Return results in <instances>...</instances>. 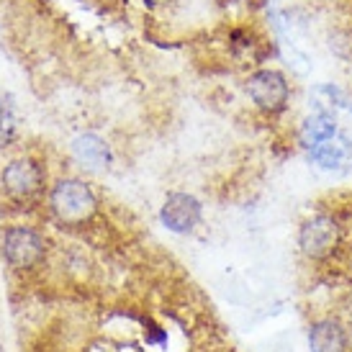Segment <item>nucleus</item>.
I'll use <instances>...</instances> for the list:
<instances>
[{
  "instance_id": "nucleus-1",
  "label": "nucleus",
  "mask_w": 352,
  "mask_h": 352,
  "mask_svg": "<svg viewBox=\"0 0 352 352\" xmlns=\"http://www.w3.org/2000/svg\"><path fill=\"white\" fill-rule=\"evenodd\" d=\"M52 208L59 221L65 224H82L96 214V196L80 180H62L52 190Z\"/></svg>"
},
{
  "instance_id": "nucleus-2",
  "label": "nucleus",
  "mask_w": 352,
  "mask_h": 352,
  "mask_svg": "<svg viewBox=\"0 0 352 352\" xmlns=\"http://www.w3.org/2000/svg\"><path fill=\"white\" fill-rule=\"evenodd\" d=\"M247 93L254 100V106L267 111V113H278L288 103V82L275 69H257L254 75H250Z\"/></svg>"
},
{
  "instance_id": "nucleus-3",
  "label": "nucleus",
  "mask_w": 352,
  "mask_h": 352,
  "mask_svg": "<svg viewBox=\"0 0 352 352\" xmlns=\"http://www.w3.org/2000/svg\"><path fill=\"white\" fill-rule=\"evenodd\" d=\"M298 245H301L306 257L322 260L340 245V226L332 216H314L298 232Z\"/></svg>"
},
{
  "instance_id": "nucleus-4",
  "label": "nucleus",
  "mask_w": 352,
  "mask_h": 352,
  "mask_svg": "<svg viewBox=\"0 0 352 352\" xmlns=\"http://www.w3.org/2000/svg\"><path fill=\"white\" fill-rule=\"evenodd\" d=\"M3 254L16 267H31L44 257V242L34 229L10 226L3 234Z\"/></svg>"
},
{
  "instance_id": "nucleus-5",
  "label": "nucleus",
  "mask_w": 352,
  "mask_h": 352,
  "mask_svg": "<svg viewBox=\"0 0 352 352\" xmlns=\"http://www.w3.org/2000/svg\"><path fill=\"white\" fill-rule=\"evenodd\" d=\"M160 219L170 232L186 234L190 229H196L201 221V204L188 193H173V196H167Z\"/></svg>"
},
{
  "instance_id": "nucleus-6",
  "label": "nucleus",
  "mask_w": 352,
  "mask_h": 352,
  "mask_svg": "<svg viewBox=\"0 0 352 352\" xmlns=\"http://www.w3.org/2000/svg\"><path fill=\"white\" fill-rule=\"evenodd\" d=\"M3 186L19 198L34 196L41 188V170L31 160H16L3 170Z\"/></svg>"
},
{
  "instance_id": "nucleus-7",
  "label": "nucleus",
  "mask_w": 352,
  "mask_h": 352,
  "mask_svg": "<svg viewBox=\"0 0 352 352\" xmlns=\"http://www.w3.org/2000/svg\"><path fill=\"white\" fill-rule=\"evenodd\" d=\"M311 152V160L316 165L327 170V173H340L350 165L352 160V144L344 137H332L322 142L319 147L309 149Z\"/></svg>"
},
{
  "instance_id": "nucleus-8",
  "label": "nucleus",
  "mask_w": 352,
  "mask_h": 352,
  "mask_svg": "<svg viewBox=\"0 0 352 352\" xmlns=\"http://www.w3.org/2000/svg\"><path fill=\"white\" fill-rule=\"evenodd\" d=\"M298 137H301V144L306 149L319 147L322 142L337 137V121H334V113H327V111H316V113H311V116L301 124Z\"/></svg>"
},
{
  "instance_id": "nucleus-9",
  "label": "nucleus",
  "mask_w": 352,
  "mask_h": 352,
  "mask_svg": "<svg viewBox=\"0 0 352 352\" xmlns=\"http://www.w3.org/2000/svg\"><path fill=\"white\" fill-rule=\"evenodd\" d=\"M347 340H344L342 327L337 322H316L309 329V350L311 352H344Z\"/></svg>"
},
{
  "instance_id": "nucleus-10",
  "label": "nucleus",
  "mask_w": 352,
  "mask_h": 352,
  "mask_svg": "<svg viewBox=\"0 0 352 352\" xmlns=\"http://www.w3.org/2000/svg\"><path fill=\"white\" fill-rule=\"evenodd\" d=\"M72 152L82 165L93 167V170L106 167L111 162V149H108L106 139H100L98 134H80L72 142Z\"/></svg>"
},
{
  "instance_id": "nucleus-11",
  "label": "nucleus",
  "mask_w": 352,
  "mask_h": 352,
  "mask_svg": "<svg viewBox=\"0 0 352 352\" xmlns=\"http://www.w3.org/2000/svg\"><path fill=\"white\" fill-rule=\"evenodd\" d=\"M311 98L316 103V111H327V113H334L340 108H350V100L337 85H316L311 90Z\"/></svg>"
},
{
  "instance_id": "nucleus-12",
  "label": "nucleus",
  "mask_w": 352,
  "mask_h": 352,
  "mask_svg": "<svg viewBox=\"0 0 352 352\" xmlns=\"http://www.w3.org/2000/svg\"><path fill=\"white\" fill-rule=\"evenodd\" d=\"M280 54H283L285 65L294 69L296 75H309L311 72V57L303 50H298L291 39H280Z\"/></svg>"
},
{
  "instance_id": "nucleus-13",
  "label": "nucleus",
  "mask_w": 352,
  "mask_h": 352,
  "mask_svg": "<svg viewBox=\"0 0 352 352\" xmlns=\"http://www.w3.org/2000/svg\"><path fill=\"white\" fill-rule=\"evenodd\" d=\"M13 131H16V111L8 96L0 93V139L6 142L8 137H13Z\"/></svg>"
}]
</instances>
